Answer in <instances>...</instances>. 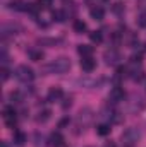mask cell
Returning a JSON list of instances; mask_svg holds the SVG:
<instances>
[{"mask_svg":"<svg viewBox=\"0 0 146 147\" xmlns=\"http://www.w3.org/2000/svg\"><path fill=\"white\" fill-rule=\"evenodd\" d=\"M69 69H71V62L67 58H64V57L57 58V60H53V62H50V63H46L43 67V70L46 74H64Z\"/></svg>","mask_w":146,"mask_h":147,"instance_id":"cell-1","label":"cell"},{"mask_svg":"<svg viewBox=\"0 0 146 147\" xmlns=\"http://www.w3.org/2000/svg\"><path fill=\"white\" fill-rule=\"evenodd\" d=\"M16 77H17L21 82H31V80L35 79V72H33V69L28 67V65H19V67L16 69Z\"/></svg>","mask_w":146,"mask_h":147,"instance_id":"cell-2","label":"cell"},{"mask_svg":"<svg viewBox=\"0 0 146 147\" xmlns=\"http://www.w3.org/2000/svg\"><path fill=\"white\" fill-rule=\"evenodd\" d=\"M3 120H5L7 127H10V128L16 127V123H17V116H16V110H14L12 106H5V108H3Z\"/></svg>","mask_w":146,"mask_h":147,"instance_id":"cell-3","label":"cell"},{"mask_svg":"<svg viewBox=\"0 0 146 147\" xmlns=\"http://www.w3.org/2000/svg\"><path fill=\"white\" fill-rule=\"evenodd\" d=\"M124 98H126V92H124V89H122V87L115 86V87L110 91V96H108L110 101H113V103H119V101H122Z\"/></svg>","mask_w":146,"mask_h":147,"instance_id":"cell-4","label":"cell"},{"mask_svg":"<svg viewBox=\"0 0 146 147\" xmlns=\"http://www.w3.org/2000/svg\"><path fill=\"white\" fill-rule=\"evenodd\" d=\"M95 67H96V60H93L91 57H86V58L81 60V69L84 72H93Z\"/></svg>","mask_w":146,"mask_h":147,"instance_id":"cell-5","label":"cell"},{"mask_svg":"<svg viewBox=\"0 0 146 147\" xmlns=\"http://www.w3.org/2000/svg\"><path fill=\"white\" fill-rule=\"evenodd\" d=\"M62 89L60 87H52L50 91H48V101L50 103H55V101H59L60 98H62Z\"/></svg>","mask_w":146,"mask_h":147,"instance_id":"cell-6","label":"cell"},{"mask_svg":"<svg viewBox=\"0 0 146 147\" xmlns=\"http://www.w3.org/2000/svg\"><path fill=\"white\" fill-rule=\"evenodd\" d=\"M28 5L29 3H26L24 0H12L9 3V9H12V10H28Z\"/></svg>","mask_w":146,"mask_h":147,"instance_id":"cell-7","label":"cell"},{"mask_svg":"<svg viewBox=\"0 0 146 147\" xmlns=\"http://www.w3.org/2000/svg\"><path fill=\"white\" fill-rule=\"evenodd\" d=\"M119 58H120V55H119L117 51H113V50L105 53V60H107V63H108V65H115V63L119 62Z\"/></svg>","mask_w":146,"mask_h":147,"instance_id":"cell-8","label":"cell"},{"mask_svg":"<svg viewBox=\"0 0 146 147\" xmlns=\"http://www.w3.org/2000/svg\"><path fill=\"white\" fill-rule=\"evenodd\" d=\"M77 51H79V55H81L83 58H86V57H91V55H93V48H91V46H88V45H79V46H77Z\"/></svg>","mask_w":146,"mask_h":147,"instance_id":"cell-9","label":"cell"},{"mask_svg":"<svg viewBox=\"0 0 146 147\" xmlns=\"http://www.w3.org/2000/svg\"><path fill=\"white\" fill-rule=\"evenodd\" d=\"M103 16H105V12H103L102 7H93V9H91V17H93L95 21H102Z\"/></svg>","mask_w":146,"mask_h":147,"instance_id":"cell-10","label":"cell"},{"mask_svg":"<svg viewBox=\"0 0 146 147\" xmlns=\"http://www.w3.org/2000/svg\"><path fill=\"white\" fill-rule=\"evenodd\" d=\"M50 140H52L53 146H57V147H62V144H64V137H62L59 132H53L52 137H50Z\"/></svg>","mask_w":146,"mask_h":147,"instance_id":"cell-11","label":"cell"},{"mask_svg":"<svg viewBox=\"0 0 146 147\" xmlns=\"http://www.w3.org/2000/svg\"><path fill=\"white\" fill-rule=\"evenodd\" d=\"M122 139H126V140H127V144H132V140L139 139V134H136L134 130H129V132H126V134L122 135Z\"/></svg>","mask_w":146,"mask_h":147,"instance_id":"cell-12","label":"cell"},{"mask_svg":"<svg viewBox=\"0 0 146 147\" xmlns=\"http://www.w3.org/2000/svg\"><path fill=\"white\" fill-rule=\"evenodd\" d=\"M72 28H74V31H76V33H84V31H86V22H84V21H81V19H76Z\"/></svg>","mask_w":146,"mask_h":147,"instance_id":"cell-13","label":"cell"},{"mask_svg":"<svg viewBox=\"0 0 146 147\" xmlns=\"http://www.w3.org/2000/svg\"><path fill=\"white\" fill-rule=\"evenodd\" d=\"M28 55H29V58H31V60H35V62L43 60V51H41V50H29V51H28Z\"/></svg>","mask_w":146,"mask_h":147,"instance_id":"cell-14","label":"cell"},{"mask_svg":"<svg viewBox=\"0 0 146 147\" xmlns=\"http://www.w3.org/2000/svg\"><path fill=\"white\" fill-rule=\"evenodd\" d=\"M14 142H16V146H24L26 135L23 132H14Z\"/></svg>","mask_w":146,"mask_h":147,"instance_id":"cell-15","label":"cell"},{"mask_svg":"<svg viewBox=\"0 0 146 147\" xmlns=\"http://www.w3.org/2000/svg\"><path fill=\"white\" fill-rule=\"evenodd\" d=\"M96 134H98V135H102V137L108 135V134H110V127H108V125H105V123H103V125H98V127H96Z\"/></svg>","mask_w":146,"mask_h":147,"instance_id":"cell-16","label":"cell"},{"mask_svg":"<svg viewBox=\"0 0 146 147\" xmlns=\"http://www.w3.org/2000/svg\"><path fill=\"white\" fill-rule=\"evenodd\" d=\"M52 17H53V21H57V22H64V21H65V14H64L62 10H53V12H52Z\"/></svg>","mask_w":146,"mask_h":147,"instance_id":"cell-17","label":"cell"},{"mask_svg":"<svg viewBox=\"0 0 146 147\" xmlns=\"http://www.w3.org/2000/svg\"><path fill=\"white\" fill-rule=\"evenodd\" d=\"M89 39L93 41V43H102V39H103V36H102V31H93V33H89Z\"/></svg>","mask_w":146,"mask_h":147,"instance_id":"cell-18","label":"cell"},{"mask_svg":"<svg viewBox=\"0 0 146 147\" xmlns=\"http://www.w3.org/2000/svg\"><path fill=\"white\" fill-rule=\"evenodd\" d=\"M50 115H52L50 110H43V111H40V115L36 116V120H38V121H41V123H45V121L50 118Z\"/></svg>","mask_w":146,"mask_h":147,"instance_id":"cell-19","label":"cell"},{"mask_svg":"<svg viewBox=\"0 0 146 147\" xmlns=\"http://www.w3.org/2000/svg\"><path fill=\"white\" fill-rule=\"evenodd\" d=\"M112 10H113L115 14H120V12H124V5H122V3H113Z\"/></svg>","mask_w":146,"mask_h":147,"instance_id":"cell-20","label":"cell"},{"mask_svg":"<svg viewBox=\"0 0 146 147\" xmlns=\"http://www.w3.org/2000/svg\"><path fill=\"white\" fill-rule=\"evenodd\" d=\"M143 77H145V75H143L141 70H139V72H134V75H132V79H134V80H141Z\"/></svg>","mask_w":146,"mask_h":147,"instance_id":"cell-21","label":"cell"},{"mask_svg":"<svg viewBox=\"0 0 146 147\" xmlns=\"http://www.w3.org/2000/svg\"><path fill=\"white\" fill-rule=\"evenodd\" d=\"M10 98H12L14 101H17V103L21 101V94H19V92H12V94H10Z\"/></svg>","mask_w":146,"mask_h":147,"instance_id":"cell-22","label":"cell"},{"mask_svg":"<svg viewBox=\"0 0 146 147\" xmlns=\"http://www.w3.org/2000/svg\"><path fill=\"white\" fill-rule=\"evenodd\" d=\"M7 79H9V70L2 69V80H7Z\"/></svg>","mask_w":146,"mask_h":147,"instance_id":"cell-23","label":"cell"},{"mask_svg":"<svg viewBox=\"0 0 146 147\" xmlns=\"http://www.w3.org/2000/svg\"><path fill=\"white\" fill-rule=\"evenodd\" d=\"M139 19H141L139 24H141V26H146V17H139Z\"/></svg>","mask_w":146,"mask_h":147,"instance_id":"cell-24","label":"cell"},{"mask_svg":"<svg viewBox=\"0 0 146 147\" xmlns=\"http://www.w3.org/2000/svg\"><path fill=\"white\" fill-rule=\"evenodd\" d=\"M105 147H115V144H113V142H110V144H107Z\"/></svg>","mask_w":146,"mask_h":147,"instance_id":"cell-25","label":"cell"}]
</instances>
